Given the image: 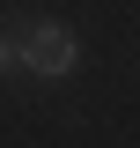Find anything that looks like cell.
Masks as SVG:
<instances>
[{
	"label": "cell",
	"mask_w": 140,
	"mask_h": 148,
	"mask_svg": "<svg viewBox=\"0 0 140 148\" xmlns=\"http://www.w3.org/2000/svg\"><path fill=\"white\" fill-rule=\"evenodd\" d=\"M74 30H59V22H37V30L15 37V74H37V82H59V74H74Z\"/></svg>",
	"instance_id": "obj_1"
},
{
	"label": "cell",
	"mask_w": 140,
	"mask_h": 148,
	"mask_svg": "<svg viewBox=\"0 0 140 148\" xmlns=\"http://www.w3.org/2000/svg\"><path fill=\"white\" fill-rule=\"evenodd\" d=\"M0 74H15V37L0 30Z\"/></svg>",
	"instance_id": "obj_2"
}]
</instances>
